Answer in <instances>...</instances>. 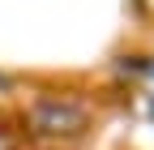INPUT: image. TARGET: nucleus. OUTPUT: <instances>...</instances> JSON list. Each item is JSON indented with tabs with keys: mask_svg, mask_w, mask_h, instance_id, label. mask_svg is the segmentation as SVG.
<instances>
[{
	"mask_svg": "<svg viewBox=\"0 0 154 150\" xmlns=\"http://www.w3.org/2000/svg\"><path fill=\"white\" fill-rule=\"evenodd\" d=\"M30 120H34L38 133H77V129L86 124V111H82V107H64V103L47 99V103H38V107L30 111Z\"/></svg>",
	"mask_w": 154,
	"mask_h": 150,
	"instance_id": "1",
	"label": "nucleus"
}]
</instances>
